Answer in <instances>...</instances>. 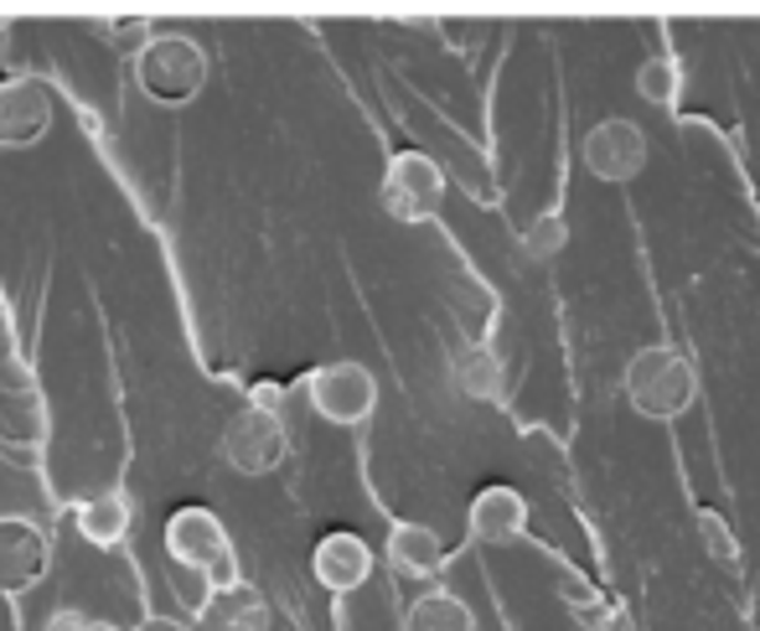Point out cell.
<instances>
[{
	"label": "cell",
	"instance_id": "1",
	"mask_svg": "<svg viewBox=\"0 0 760 631\" xmlns=\"http://www.w3.org/2000/svg\"><path fill=\"white\" fill-rule=\"evenodd\" d=\"M621 393L626 404L652 420V425H673L698 404V368L688 352H677L667 341L637 347L621 368Z\"/></svg>",
	"mask_w": 760,
	"mask_h": 631
},
{
	"label": "cell",
	"instance_id": "2",
	"mask_svg": "<svg viewBox=\"0 0 760 631\" xmlns=\"http://www.w3.org/2000/svg\"><path fill=\"white\" fill-rule=\"evenodd\" d=\"M207 47L186 32H155L145 47L135 52V84L140 94L161 109H182L207 88Z\"/></svg>",
	"mask_w": 760,
	"mask_h": 631
},
{
	"label": "cell",
	"instance_id": "3",
	"mask_svg": "<svg viewBox=\"0 0 760 631\" xmlns=\"http://www.w3.org/2000/svg\"><path fill=\"white\" fill-rule=\"evenodd\" d=\"M161 544H166V559L186 575H203L207 590L213 585H234L238 580V554L234 538H228V523H222L213 508H176L161 529Z\"/></svg>",
	"mask_w": 760,
	"mask_h": 631
},
{
	"label": "cell",
	"instance_id": "4",
	"mask_svg": "<svg viewBox=\"0 0 760 631\" xmlns=\"http://www.w3.org/2000/svg\"><path fill=\"white\" fill-rule=\"evenodd\" d=\"M218 450L238 477H270V471H280V461L290 456V429H285V420H280V410H270V404L253 399V404L228 414V425H222V435H218Z\"/></svg>",
	"mask_w": 760,
	"mask_h": 631
},
{
	"label": "cell",
	"instance_id": "5",
	"mask_svg": "<svg viewBox=\"0 0 760 631\" xmlns=\"http://www.w3.org/2000/svg\"><path fill=\"white\" fill-rule=\"evenodd\" d=\"M445 203V166L430 151H393L378 182V207L393 222H430Z\"/></svg>",
	"mask_w": 760,
	"mask_h": 631
},
{
	"label": "cell",
	"instance_id": "6",
	"mask_svg": "<svg viewBox=\"0 0 760 631\" xmlns=\"http://www.w3.org/2000/svg\"><path fill=\"white\" fill-rule=\"evenodd\" d=\"M305 399H311V410L322 414L326 425H341V429L368 425L372 410H378V378H372L368 362H357V358L322 362L305 378Z\"/></svg>",
	"mask_w": 760,
	"mask_h": 631
},
{
	"label": "cell",
	"instance_id": "7",
	"mask_svg": "<svg viewBox=\"0 0 760 631\" xmlns=\"http://www.w3.org/2000/svg\"><path fill=\"white\" fill-rule=\"evenodd\" d=\"M652 161V145H647V130L637 120H626V115H606L600 124L585 130L579 140V166L590 171L595 182H606V187H626V182H637Z\"/></svg>",
	"mask_w": 760,
	"mask_h": 631
},
{
	"label": "cell",
	"instance_id": "8",
	"mask_svg": "<svg viewBox=\"0 0 760 631\" xmlns=\"http://www.w3.org/2000/svg\"><path fill=\"white\" fill-rule=\"evenodd\" d=\"M57 120L52 109V88L32 73H11L0 78V145L6 151H26V145H42Z\"/></svg>",
	"mask_w": 760,
	"mask_h": 631
},
{
	"label": "cell",
	"instance_id": "9",
	"mask_svg": "<svg viewBox=\"0 0 760 631\" xmlns=\"http://www.w3.org/2000/svg\"><path fill=\"white\" fill-rule=\"evenodd\" d=\"M372 564H378L372 544L352 529H332L322 544L311 548V575H316V585H322L326 596H352V590H362L372 580Z\"/></svg>",
	"mask_w": 760,
	"mask_h": 631
},
{
	"label": "cell",
	"instance_id": "10",
	"mask_svg": "<svg viewBox=\"0 0 760 631\" xmlns=\"http://www.w3.org/2000/svg\"><path fill=\"white\" fill-rule=\"evenodd\" d=\"M52 564L47 533L32 518H0V596H26Z\"/></svg>",
	"mask_w": 760,
	"mask_h": 631
},
{
	"label": "cell",
	"instance_id": "11",
	"mask_svg": "<svg viewBox=\"0 0 760 631\" xmlns=\"http://www.w3.org/2000/svg\"><path fill=\"white\" fill-rule=\"evenodd\" d=\"M528 518H533L528 497L518 492V487H507V481H491V487H481V492L471 497V508H466V529H471L476 544L507 548V544H518V538L528 533Z\"/></svg>",
	"mask_w": 760,
	"mask_h": 631
},
{
	"label": "cell",
	"instance_id": "12",
	"mask_svg": "<svg viewBox=\"0 0 760 631\" xmlns=\"http://www.w3.org/2000/svg\"><path fill=\"white\" fill-rule=\"evenodd\" d=\"M383 559H389L393 575H404V580H439L445 575V538H439L430 523H414V518H399L383 538Z\"/></svg>",
	"mask_w": 760,
	"mask_h": 631
},
{
	"label": "cell",
	"instance_id": "13",
	"mask_svg": "<svg viewBox=\"0 0 760 631\" xmlns=\"http://www.w3.org/2000/svg\"><path fill=\"white\" fill-rule=\"evenodd\" d=\"M270 627H274L270 600L243 580L213 585V590L197 600V631H270Z\"/></svg>",
	"mask_w": 760,
	"mask_h": 631
},
{
	"label": "cell",
	"instance_id": "14",
	"mask_svg": "<svg viewBox=\"0 0 760 631\" xmlns=\"http://www.w3.org/2000/svg\"><path fill=\"white\" fill-rule=\"evenodd\" d=\"M73 523H78V538L94 548H119L135 529V508H130V497L119 492V487H104V492L84 497L78 512H73Z\"/></svg>",
	"mask_w": 760,
	"mask_h": 631
},
{
	"label": "cell",
	"instance_id": "15",
	"mask_svg": "<svg viewBox=\"0 0 760 631\" xmlns=\"http://www.w3.org/2000/svg\"><path fill=\"white\" fill-rule=\"evenodd\" d=\"M450 383L471 404H497L507 393V362L497 358V347H487V341H466L456 352V362H450Z\"/></svg>",
	"mask_w": 760,
	"mask_h": 631
},
{
	"label": "cell",
	"instance_id": "16",
	"mask_svg": "<svg viewBox=\"0 0 760 631\" xmlns=\"http://www.w3.org/2000/svg\"><path fill=\"white\" fill-rule=\"evenodd\" d=\"M404 631H481V621L456 590H424L404 611Z\"/></svg>",
	"mask_w": 760,
	"mask_h": 631
},
{
	"label": "cell",
	"instance_id": "17",
	"mask_svg": "<svg viewBox=\"0 0 760 631\" xmlns=\"http://www.w3.org/2000/svg\"><path fill=\"white\" fill-rule=\"evenodd\" d=\"M637 94H642V104H652V109H673L677 94H683V63L677 57H667V52H652V57H642L637 63Z\"/></svg>",
	"mask_w": 760,
	"mask_h": 631
},
{
	"label": "cell",
	"instance_id": "18",
	"mask_svg": "<svg viewBox=\"0 0 760 631\" xmlns=\"http://www.w3.org/2000/svg\"><path fill=\"white\" fill-rule=\"evenodd\" d=\"M564 249H569V218H564L558 207L539 213V218L523 228V254L533 259V264H549V259H558Z\"/></svg>",
	"mask_w": 760,
	"mask_h": 631
},
{
	"label": "cell",
	"instance_id": "19",
	"mask_svg": "<svg viewBox=\"0 0 760 631\" xmlns=\"http://www.w3.org/2000/svg\"><path fill=\"white\" fill-rule=\"evenodd\" d=\"M698 544H704V554H709L714 564H740V544H735V529H729V518L725 512H714L704 508L698 512Z\"/></svg>",
	"mask_w": 760,
	"mask_h": 631
},
{
	"label": "cell",
	"instance_id": "20",
	"mask_svg": "<svg viewBox=\"0 0 760 631\" xmlns=\"http://www.w3.org/2000/svg\"><path fill=\"white\" fill-rule=\"evenodd\" d=\"M104 36H109L119 52H140L155 32H151V21L145 17H115V21H104Z\"/></svg>",
	"mask_w": 760,
	"mask_h": 631
},
{
	"label": "cell",
	"instance_id": "21",
	"mask_svg": "<svg viewBox=\"0 0 760 631\" xmlns=\"http://www.w3.org/2000/svg\"><path fill=\"white\" fill-rule=\"evenodd\" d=\"M42 631H99V627H94V616H84V611H52Z\"/></svg>",
	"mask_w": 760,
	"mask_h": 631
},
{
	"label": "cell",
	"instance_id": "22",
	"mask_svg": "<svg viewBox=\"0 0 760 631\" xmlns=\"http://www.w3.org/2000/svg\"><path fill=\"white\" fill-rule=\"evenodd\" d=\"M135 631H197V627H186L176 616H145V621H135Z\"/></svg>",
	"mask_w": 760,
	"mask_h": 631
}]
</instances>
